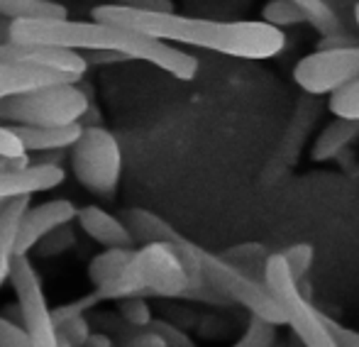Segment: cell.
<instances>
[{
	"instance_id": "6da1fadb",
	"label": "cell",
	"mask_w": 359,
	"mask_h": 347,
	"mask_svg": "<svg viewBox=\"0 0 359 347\" xmlns=\"http://www.w3.org/2000/svg\"><path fill=\"white\" fill-rule=\"evenodd\" d=\"M93 20L103 25L142 32L164 42H179L189 47H201L208 52L237 59H271L284 52L286 37L281 29L262 20H205L171 13H147V10L125 8L120 3L98 5Z\"/></svg>"
},
{
	"instance_id": "7a4b0ae2",
	"label": "cell",
	"mask_w": 359,
	"mask_h": 347,
	"mask_svg": "<svg viewBox=\"0 0 359 347\" xmlns=\"http://www.w3.org/2000/svg\"><path fill=\"white\" fill-rule=\"evenodd\" d=\"M194 289L181 252L171 243H144L133 250L120 274L103 289H95L90 299H125V296H156V299H184Z\"/></svg>"
},
{
	"instance_id": "3957f363",
	"label": "cell",
	"mask_w": 359,
	"mask_h": 347,
	"mask_svg": "<svg viewBox=\"0 0 359 347\" xmlns=\"http://www.w3.org/2000/svg\"><path fill=\"white\" fill-rule=\"evenodd\" d=\"M123 27L103 22H83L69 18H22L13 20L8 39L20 44L69 49V52H115Z\"/></svg>"
},
{
	"instance_id": "277c9868",
	"label": "cell",
	"mask_w": 359,
	"mask_h": 347,
	"mask_svg": "<svg viewBox=\"0 0 359 347\" xmlns=\"http://www.w3.org/2000/svg\"><path fill=\"white\" fill-rule=\"evenodd\" d=\"M88 105V95L76 83H52L0 100V123L29 128L81 123Z\"/></svg>"
},
{
	"instance_id": "5b68a950",
	"label": "cell",
	"mask_w": 359,
	"mask_h": 347,
	"mask_svg": "<svg viewBox=\"0 0 359 347\" xmlns=\"http://www.w3.org/2000/svg\"><path fill=\"white\" fill-rule=\"evenodd\" d=\"M262 279L269 286L274 299L279 301L286 325H291L303 347H337L335 338H332L325 325V315L303 296L301 286H298V281L288 271L281 252L269 254Z\"/></svg>"
},
{
	"instance_id": "8992f818",
	"label": "cell",
	"mask_w": 359,
	"mask_h": 347,
	"mask_svg": "<svg viewBox=\"0 0 359 347\" xmlns=\"http://www.w3.org/2000/svg\"><path fill=\"white\" fill-rule=\"evenodd\" d=\"M201 271H203L205 284H210L215 291H220L230 304H237L250 311L255 318L266 320L271 325H286L284 311L279 301L264 284V279L245 274L230 261H225L220 254L201 250Z\"/></svg>"
},
{
	"instance_id": "52a82bcc",
	"label": "cell",
	"mask_w": 359,
	"mask_h": 347,
	"mask_svg": "<svg viewBox=\"0 0 359 347\" xmlns=\"http://www.w3.org/2000/svg\"><path fill=\"white\" fill-rule=\"evenodd\" d=\"M72 172L83 189L95 196H113L123 174V152L113 132L100 125L81 130L72 144Z\"/></svg>"
},
{
	"instance_id": "ba28073f",
	"label": "cell",
	"mask_w": 359,
	"mask_h": 347,
	"mask_svg": "<svg viewBox=\"0 0 359 347\" xmlns=\"http://www.w3.org/2000/svg\"><path fill=\"white\" fill-rule=\"evenodd\" d=\"M8 279L18 296V311L22 315L29 347H59V330L54 323L52 308L47 306L42 281H39L27 254L13 257Z\"/></svg>"
},
{
	"instance_id": "9c48e42d",
	"label": "cell",
	"mask_w": 359,
	"mask_h": 347,
	"mask_svg": "<svg viewBox=\"0 0 359 347\" xmlns=\"http://www.w3.org/2000/svg\"><path fill=\"white\" fill-rule=\"evenodd\" d=\"M359 79V42L327 47L298 59L293 81L308 95H330L332 90Z\"/></svg>"
},
{
	"instance_id": "30bf717a",
	"label": "cell",
	"mask_w": 359,
	"mask_h": 347,
	"mask_svg": "<svg viewBox=\"0 0 359 347\" xmlns=\"http://www.w3.org/2000/svg\"><path fill=\"white\" fill-rule=\"evenodd\" d=\"M115 52L123 54L125 59H140V62L151 64V67L181 79V81H191L198 74V59L194 54H186L179 47H171L164 39L149 37V34L142 32H133V29L125 27Z\"/></svg>"
},
{
	"instance_id": "8fae6325",
	"label": "cell",
	"mask_w": 359,
	"mask_h": 347,
	"mask_svg": "<svg viewBox=\"0 0 359 347\" xmlns=\"http://www.w3.org/2000/svg\"><path fill=\"white\" fill-rule=\"evenodd\" d=\"M0 62L27 64V67H42L52 72L67 74V76L81 81V76L88 69V62L79 52L69 49L44 47V44H20V42H0Z\"/></svg>"
},
{
	"instance_id": "7c38bea8",
	"label": "cell",
	"mask_w": 359,
	"mask_h": 347,
	"mask_svg": "<svg viewBox=\"0 0 359 347\" xmlns=\"http://www.w3.org/2000/svg\"><path fill=\"white\" fill-rule=\"evenodd\" d=\"M76 210L79 208L69 198H54L25 210L18 225V238H15V257L18 254H27L29 250H34V245L44 235L76 220Z\"/></svg>"
},
{
	"instance_id": "4fadbf2b",
	"label": "cell",
	"mask_w": 359,
	"mask_h": 347,
	"mask_svg": "<svg viewBox=\"0 0 359 347\" xmlns=\"http://www.w3.org/2000/svg\"><path fill=\"white\" fill-rule=\"evenodd\" d=\"M67 174L59 164H32V167L22 169H10V172H0V200L20 198V196H32L42 193V191H52L64 184Z\"/></svg>"
},
{
	"instance_id": "5bb4252c",
	"label": "cell",
	"mask_w": 359,
	"mask_h": 347,
	"mask_svg": "<svg viewBox=\"0 0 359 347\" xmlns=\"http://www.w3.org/2000/svg\"><path fill=\"white\" fill-rule=\"evenodd\" d=\"M76 220H79L81 230L103 247H133L135 245L128 225L98 205H86V208L76 210Z\"/></svg>"
},
{
	"instance_id": "9a60e30c",
	"label": "cell",
	"mask_w": 359,
	"mask_h": 347,
	"mask_svg": "<svg viewBox=\"0 0 359 347\" xmlns=\"http://www.w3.org/2000/svg\"><path fill=\"white\" fill-rule=\"evenodd\" d=\"M52 83H76V79L52 72V69L0 62V100L39 86H52Z\"/></svg>"
},
{
	"instance_id": "2e32d148",
	"label": "cell",
	"mask_w": 359,
	"mask_h": 347,
	"mask_svg": "<svg viewBox=\"0 0 359 347\" xmlns=\"http://www.w3.org/2000/svg\"><path fill=\"white\" fill-rule=\"evenodd\" d=\"M15 137L22 142L25 152H57V149H67L79 140L81 123L69 125H44V128H29V125H13L10 128Z\"/></svg>"
},
{
	"instance_id": "e0dca14e",
	"label": "cell",
	"mask_w": 359,
	"mask_h": 347,
	"mask_svg": "<svg viewBox=\"0 0 359 347\" xmlns=\"http://www.w3.org/2000/svg\"><path fill=\"white\" fill-rule=\"evenodd\" d=\"M359 140V120L350 118H335L320 130L316 140H313L311 159L313 162H330L345 154Z\"/></svg>"
},
{
	"instance_id": "ac0fdd59",
	"label": "cell",
	"mask_w": 359,
	"mask_h": 347,
	"mask_svg": "<svg viewBox=\"0 0 359 347\" xmlns=\"http://www.w3.org/2000/svg\"><path fill=\"white\" fill-rule=\"evenodd\" d=\"M29 208V196L10 198L0 208V286L8 279L10 264L15 257V238H18V225L22 213Z\"/></svg>"
},
{
	"instance_id": "d6986e66",
	"label": "cell",
	"mask_w": 359,
	"mask_h": 347,
	"mask_svg": "<svg viewBox=\"0 0 359 347\" xmlns=\"http://www.w3.org/2000/svg\"><path fill=\"white\" fill-rule=\"evenodd\" d=\"M133 254V247H105L103 254H95L88 264V279L95 289L108 286L115 276L120 274V269L125 266V261Z\"/></svg>"
},
{
	"instance_id": "ffe728a7",
	"label": "cell",
	"mask_w": 359,
	"mask_h": 347,
	"mask_svg": "<svg viewBox=\"0 0 359 347\" xmlns=\"http://www.w3.org/2000/svg\"><path fill=\"white\" fill-rule=\"evenodd\" d=\"M269 254L271 252H266V247H262L259 243H247V245H237V247L225 250V252H220V257L225 261H230L232 266H237L240 271H245V274L255 276V279H262Z\"/></svg>"
},
{
	"instance_id": "44dd1931",
	"label": "cell",
	"mask_w": 359,
	"mask_h": 347,
	"mask_svg": "<svg viewBox=\"0 0 359 347\" xmlns=\"http://www.w3.org/2000/svg\"><path fill=\"white\" fill-rule=\"evenodd\" d=\"M0 15L10 20L67 18V8L54 3V0H0Z\"/></svg>"
},
{
	"instance_id": "7402d4cb",
	"label": "cell",
	"mask_w": 359,
	"mask_h": 347,
	"mask_svg": "<svg viewBox=\"0 0 359 347\" xmlns=\"http://www.w3.org/2000/svg\"><path fill=\"white\" fill-rule=\"evenodd\" d=\"M262 22L271 25V27H296V25H306L303 13L296 8L293 0H269L262 10Z\"/></svg>"
},
{
	"instance_id": "603a6c76",
	"label": "cell",
	"mask_w": 359,
	"mask_h": 347,
	"mask_svg": "<svg viewBox=\"0 0 359 347\" xmlns=\"http://www.w3.org/2000/svg\"><path fill=\"white\" fill-rule=\"evenodd\" d=\"M327 108H330V113L335 115V118L359 120V79L357 81L345 83V86H340L337 90H332Z\"/></svg>"
},
{
	"instance_id": "cb8c5ba5",
	"label": "cell",
	"mask_w": 359,
	"mask_h": 347,
	"mask_svg": "<svg viewBox=\"0 0 359 347\" xmlns=\"http://www.w3.org/2000/svg\"><path fill=\"white\" fill-rule=\"evenodd\" d=\"M274 345H276V325L252 315L245 333L240 335V340L232 347H274Z\"/></svg>"
},
{
	"instance_id": "d4e9b609",
	"label": "cell",
	"mask_w": 359,
	"mask_h": 347,
	"mask_svg": "<svg viewBox=\"0 0 359 347\" xmlns=\"http://www.w3.org/2000/svg\"><path fill=\"white\" fill-rule=\"evenodd\" d=\"M118 313L133 328H147L151 320L149 304H147V299H142V296H125V299H120Z\"/></svg>"
},
{
	"instance_id": "484cf974",
	"label": "cell",
	"mask_w": 359,
	"mask_h": 347,
	"mask_svg": "<svg viewBox=\"0 0 359 347\" xmlns=\"http://www.w3.org/2000/svg\"><path fill=\"white\" fill-rule=\"evenodd\" d=\"M281 257H284L288 271L293 274V279L301 284V279L308 274V269H311L316 252H313V247L308 243H298V245H291L288 250H284V252H281Z\"/></svg>"
},
{
	"instance_id": "4316f807",
	"label": "cell",
	"mask_w": 359,
	"mask_h": 347,
	"mask_svg": "<svg viewBox=\"0 0 359 347\" xmlns=\"http://www.w3.org/2000/svg\"><path fill=\"white\" fill-rule=\"evenodd\" d=\"M72 245H74V230L69 225H62V228L44 235L34 247H39V254H44V257H57V254L67 252Z\"/></svg>"
},
{
	"instance_id": "83f0119b",
	"label": "cell",
	"mask_w": 359,
	"mask_h": 347,
	"mask_svg": "<svg viewBox=\"0 0 359 347\" xmlns=\"http://www.w3.org/2000/svg\"><path fill=\"white\" fill-rule=\"evenodd\" d=\"M149 328L154 330L156 335H161L166 347H198L191 340V335L186 330H181L179 325L169 323V320H159V318H151L149 320Z\"/></svg>"
},
{
	"instance_id": "f1b7e54d",
	"label": "cell",
	"mask_w": 359,
	"mask_h": 347,
	"mask_svg": "<svg viewBox=\"0 0 359 347\" xmlns=\"http://www.w3.org/2000/svg\"><path fill=\"white\" fill-rule=\"evenodd\" d=\"M0 347H29L27 333L22 325L0 315Z\"/></svg>"
},
{
	"instance_id": "f546056e",
	"label": "cell",
	"mask_w": 359,
	"mask_h": 347,
	"mask_svg": "<svg viewBox=\"0 0 359 347\" xmlns=\"http://www.w3.org/2000/svg\"><path fill=\"white\" fill-rule=\"evenodd\" d=\"M325 325L332 338H335L337 347H359V330H352V328H347V325L337 323L330 315H325Z\"/></svg>"
},
{
	"instance_id": "4dcf8cb0",
	"label": "cell",
	"mask_w": 359,
	"mask_h": 347,
	"mask_svg": "<svg viewBox=\"0 0 359 347\" xmlns=\"http://www.w3.org/2000/svg\"><path fill=\"white\" fill-rule=\"evenodd\" d=\"M120 347H166V345H164V340H161V335H156L154 330L147 325V328H137V333L125 335Z\"/></svg>"
},
{
	"instance_id": "1f68e13d",
	"label": "cell",
	"mask_w": 359,
	"mask_h": 347,
	"mask_svg": "<svg viewBox=\"0 0 359 347\" xmlns=\"http://www.w3.org/2000/svg\"><path fill=\"white\" fill-rule=\"evenodd\" d=\"M120 5L135 10H147V13H171L174 10L171 0H120Z\"/></svg>"
},
{
	"instance_id": "d6a6232c",
	"label": "cell",
	"mask_w": 359,
	"mask_h": 347,
	"mask_svg": "<svg viewBox=\"0 0 359 347\" xmlns=\"http://www.w3.org/2000/svg\"><path fill=\"white\" fill-rule=\"evenodd\" d=\"M81 347H113V340L108 338V335H103V333H90L88 338H86V343L81 345Z\"/></svg>"
},
{
	"instance_id": "836d02e7",
	"label": "cell",
	"mask_w": 359,
	"mask_h": 347,
	"mask_svg": "<svg viewBox=\"0 0 359 347\" xmlns=\"http://www.w3.org/2000/svg\"><path fill=\"white\" fill-rule=\"evenodd\" d=\"M352 15H355V25H357V32H359V0L355 3V10H352Z\"/></svg>"
},
{
	"instance_id": "e575fe53",
	"label": "cell",
	"mask_w": 359,
	"mask_h": 347,
	"mask_svg": "<svg viewBox=\"0 0 359 347\" xmlns=\"http://www.w3.org/2000/svg\"><path fill=\"white\" fill-rule=\"evenodd\" d=\"M59 347H74L72 343H69V340H64L62 335H59Z\"/></svg>"
}]
</instances>
